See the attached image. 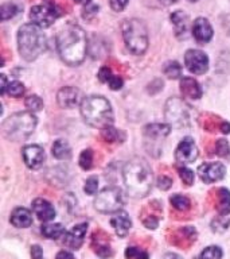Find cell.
<instances>
[{
	"label": "cell",
	"instance_id": "6da1fadb",
	"mask_svg": "<svg viewBox=\"0 0 230 259\" xmlns=\"http://www.w3.org/2000/svg\"><path fill=\"white\" fill-rule=\"evenodd\" d=\"M56 49L65 64L80 65L88 53V38L84 28L76 23H68L56 35Z\"/></svg>",
	"mask_w": 230,
	"mask_h": 259
},
{
	"label": "cell",
	"instance_id": "7a4b0ae2",
	"mask_svg": "<svg viewBox=\"0 0 230 259\" xmlns=\"http://www.w3.org/2000/svg\"><path fill=\"white\" fill-rule=\"evenodd\" d=\"M123 180L131 197H145L152 188V170L145 159L135 157L124 165Z\"/></svg>",
	"mask_w": 230,
	"mask_h": 259
},
{
	"label": "cell",
	"instance_id": "3957f363",
	"mask_svg": "<svg viewBox=\"0 0 230 259\" xmlns=\"http://www.w3.org/2000/svg\"><path fill=\"white\" fill-rule=\"evenodd\" d=\"M81 115L89 125L97 128L102 130L113 123L112 105L102 96L85 97L81 103Z\"/></svg>",
	"mask_w": 230,
	"mask_h": 259
},
{
	"label": "cell",
	"instance_id": "277c9868",
	"mask_svg": "<svg viewBox=\"0 0 230 259\" xmlns=\"http://www.w3.org/2000/svg\"><path fill=\"white\" fill-rule=\"evenodd\" d=\"M46 35L34 23L23 24L18 32V48L20 57L26 61H34L46 50Z\"/></svg>",
	"mask_w": 230,
	"mask_h": 259
},
{
	"label": "cell",
	"instance_id": "5b68a950",
	"mask_svg": "<svg viewBox=\"0 0 230 259\" xmlns=\"http://www.w3.org/2000/svg\"><path fill=\"white\" fill-rule=\"evenodd\" d=\"M38 119L32 112H16L8 116L2 124L4 137L12 142L26 141L36 127Z\"/></svg>",
	"mask_w": 230,
	"mask_h": 259
},
{
	"label": "cell",
	"instance_id": "8992f818",
	"mask_svg": "<svg viewBox=\"0 0 230 259\" xmlns=\"http://www.w3.org/2000/svg\"><path fill=\"white\" fill-rule=\"evenodd\" d=\"M125 46L135 56L144 54L148 49V30L140 19H127L121 26Z\"/></svg>",
	"mask_w": 230,
	"mask_h": 259
},
{
	"label": "cell",
	"instance_id": "52a82bcc",
	"mask_svg": "<svg viewBox=\"0 0 230 259\" xmlns=\"http://www.w3.org/2000/svg\"><path fill=\"white\" fill-rule=\"evenodd\" d=\"M193 108L179 97H171L165 103V119L178 127H190L193 123Z\"/></svg>",
	"mask_w": 230,
	"mask_h": 259
},
{
	"label": "cell",
	"instance_id": "ba28073f",
	"mask_svg": "<svg viewBox=\"0 0 230 259\" xmlns=\"http://www.w3.org/2000/svg\"><path fill=\"white\" fill-rule=\"evenodd\" d=\"M123 204V192L116 186H109L102 189L94 200V208L101 213H116L121 210Z\"/></svg>",
	"mask_w": 230,
	"mask_h": 259
},
{
	"label": "cell",
	"instance_id": "9c48e42d",
	"mask_svg": "<svg viewBox=\"0 0 230 259\" xmlns=\"http://www.w3.org/2000/svg\"><path fill=\"white\" fill-rule=\"evenodd\" d=\"M61 16V8L54 0H43V3L31 8L30 19L40 28L50 27Z\"/></svg>",
	"mask_w": 230,
	"mask_h": 259
},
{
	"label": "cell",
	"instance_id": "30bf717a",
	"mask_svg": "<svg viewBox=\"0 0 230 259\" xmlns=\"http://www.w3.org/2000/svg\"><path fill=\"white\" fill-rule=\"evenodd\" d=\"M185 65L190 73L201 76L209 69V57L201 50L190 49L185 54Z\"/></svg>",
	"mask_w": 230,
	"mask_h": 259
},
{
	"label": "cell",
	"instance_id": "8fae6325",
	"mask_svg": "<svg viewBox=\"0 0 230 259\" xmlns=\"http://www.w3.org/2000/svg\"><path fill=\"white\" fill-rule=\"evenodd\" d=\"M198 174L203 182L211 184V182L221 181L226 176V167L221 162H211V163H203L198 167Z\"/></svg>",
	"mask_w": 230,
	"mask_h": 259
},
{
	"label": "cell",
	"instance_id": "7c38bea8",
	"mask_svg": "<svg viewBox=\"0 0 230 259\" xmlns=\"http://www.w3.org/2000/svg\"><path fill=\"white\" fill-rule=\"evenodd\" d=\"M198 158V149L195 146L193 138H185L183 141L179 143L175 151V159L177 162L182 165H187V163H193Z\"/></svg>",
	"mask_w": 230,
	"mask_h": 259
},
{
	"label": "cell",
	"instance_id": "4fadbf2b",
	"mask_svg": "<svg viewBox=\"0 0 230 259\" xmlns=\"http://www.w3.org/2000/svg\"><path fill=\"white\" fill-rule=\"evenodd\" d=\"M88 231V224L86 223H81L77 224L76 227H73L72 230L68 231L64 236V244L72 250H78L82 243H84V238Z\"/></svg>",
	"mask_w": 230,
	"mask_h": 259
},
{
	"label": "cell",
	"instance_id": "5bb4252c",
	"mask_svg": "<svg viewBox=\"0 0 230 259\" xmlns=\"http://www.w3.org/2000/svg\"><path fill=\"white\" fill-rule=\"evenodd\" d=\"M43 149L38 145H28L23 149V161L27 167L35 170L42 166L44 161Z\"/></svg>",
	"mask_w": 230,
	"mask_h": 259
},
{
	"label": "cell",
	"instance_id": "9a60e30c",
	"mask_svg": "<svg viewBox=\"0 0 230 259\" xmlns=\"http://www.w3.org/2000/svg\"><path fill=\"white\" fill-rule=\"evenodd\" d=\"M193 35L198 44L205 45L213 38V27L205 18H197L193 23Z\"/></svg>",
	"mask_w": 230,
	"mask_h": 259
},
{
	"label": "cell",
	"instance_id": "2e32d148",
	"mask_svg": "<svg viewBox=\"0 0 230 259\" xmlns=\"http://www.w3.org/2000/svg\"><path fill=\"white\" fill-rule=\"evenodd\" d=\"M80 91L74 87H64L56 93V101L61 108H73L78 104Z\"/></svg>",
	"mask_w": 230,
	"mask_h": 259
},
{
	"label": "cell",
	"instance_id": "e0dca14e",
	"mask_svg": "<svg viewBox=\"0 0 230 259\" xmlns=\"http://www.w3.org/2000/svg\"><path fill=\"white\" fill-rule=\"evenodd\" d=\"M32 210H34V213H35V216H38L40 222L43 223L51 222L55 218L54 206L44 198H35L32 201Z\"/></svg>",
	"mask_w": 230,
	"mask_h": 259
},
{
	"label": "cell",
	"instance_id": "ac0fdd59",
	"mask_svg": "<svg viewBox=\"0 0 230 259\" xmlns=\"http://www.w3.org/2000/svg\"><path fill=\"white\" fill-rule=\"evenodd\" d=\"M171 22L175 27V34L179 39H186L189 36L190 18L185 11L178 10L171 14Z\"/></svg>",
	"mask_w": 230,
	"mask_h": 259
},
{
	"label": "cell",
	"instance_id": "d6986e66",
	"mask_svg": "<svg viewBox=\"0 0 230 259\" xmlns=\"http://www.w3.org/2000/svg\"><path fill=\"white\" fill-rule=\"evenodd\" d=\"M110 224H112L114 232L120 238L127 236V234L131 230V227H132V222H131L128 213L125 210H119V212L113 214L112 219H110Z\"/></svg>",
	"mask_w": 230,
	"mask_h": 259
},
{
	"label": "cell",
	"instance_id": "ffe728a7",
	"mask_svg": "<svg viewBox=\"0 0 230 259\" xmlns=\"http://www.w3.org/2000/svg\"><path fill=\"white\" fill-rule=\"evenodd\" d=\"M169 133H171V125L169 124L153 123V124H148L144 127V137L147 138V141H161V139H164Z\"/></svg>",
	"mask_w": 230,
	"mask_h": 259
},
{
	"label": "cell",
	"instance_id": "44dd1931",
	"mask_svg": "<svg viewBox=\"0 0 230 259\" xmlns=\"http://www.w3.org/2000/svg\"><path fill=\"white\" fill-rule=\"evenodd\" d=\"M181 91L183 96L198 100L202 97V88L198 84L197 80H194L191 77H183L181 80Z\"/></svg>",
	"mask_w": 230,
	"mask_h": 259
},
{
	"label": "cell",
	"instance_id": "7402d4cb",
	"mask_svg": "<svg viewBox=\"0 0 230 259\" xmlns=\"http://www.w3.org/2000/svg\"><path fill=\"white\" fill-rule=\"evenodd\" d=\"M10 222L16 228H27L32 224V214L27 208H16L11 213Z\"/></svg>",
	"mask_w": 230,
	"mask_h": 259
},
{
	"label": "cell",
	"instance_id": "603a6c76",
	"mask_svg": "<svg viewBox=\"0 0 230 259\" xmlns=\"http://www.w3.org/2000/svg\"><path fill=\"white\" fill-rule=\"evenodd\" d=\"M51 153L56 159H69L72 157V149H70L68 142L64 141V139H58V141L54 142Z\"/></svg>",
	"mask_w": 230,
	"mask_h": 259
},
{
	"label": "cell",
	"instance_id": "cb8c5ba5",
	"mask_svg": "<svg viewBox=\"0 0 230 259\" xmlns=\"http://www.w3.org/2000/svg\"><path fill=\"white\" fill-rule=\"evenodd\" d=\"M218 213L219 216H227L230 213V190L222 188L219 189V194H218Z\"/></svg>",
	"mask_w": 230,
	"mask_h": 259
},
{
	"label": "cell",
	"instance_id": "d4e9b609",
	"mask_svg": "<svg viewBox=\"0 0 230 259\" xmlns=\"http://www.w3.org/2000/svg\"><path fill=\"white\" fill-rule=\"evenodd\" d=\"M42 234L47 239H60L61 236H65L66 231L62 224H44L42 226Z\"/></svg>",
	"mask_w": 230,
	"mask_h": 259
},
{
	"label": "cell",
	"instance_id": "484cf974",
	"mask_svg": "<svg viewBox=\"0 0 230 259\" xmlns=\"http://www.w3.org/2000/svg\"><path fill=\"white\" fill-rule=\"evenodd\" d=\"M93 247H94V252L101 258H106L112 255V250L109 247L108 242H102L100 238H96V235H93Z\"/></svg>",
	"mask_w": 230,
	"mask_h": 259
},
{
	"label": "cell",
	"instance_id": "4316f807",
	"mask_svg": "<svg viewBox=\"0 0 230 259\" xmlns=\"http://www.w3.org/2000/svg\"><path fill=\"white\" fill-rule=\"evenodd\" d=\"M163 72H164V74L168 78L177 80V78H179L182 76V66L177 61H168V62H165Z\"/></svg>",
	"mask_w": 230,
	"mask_h": 259
},
{
	"label": "cell",
	"instance_id": "83f0119b",
	"mask_svg": "<svg viewBox=\"0 0 230 259\" xmlns=\"http://www.w3.org/2000/svg\"><path fill=\"white\" fill-rule=\"evenodd\" d=\"M169 201H171V205L178 210H187L191 205V202H190L189 197H186L183 194H172L171 198H169Z\"/></svg>",
	"mask_w": 230,
	"mask_h": 259
},
{
	"label": "cell",
	"instance_id": "f1b7e54d",
	"mask_svg": "<svg viewBox=\"0 0 230 259\" xmlns=\"http://www.w3.org/2000/svg\"><path fill=\"white\" fill-rule=\"evenodd\" d=\"M24 104H26V107H27L30 112H38V111L43 108V100L38 95L28 96L26 99V101H24Z\"/></svg>",
	"mask_w": 230,
	"mask_h": 259
},
{
	"label": "cell",
	"instance_id": "f546056e",
	"mask_svg": "<svg viewBox=\"0 0 230 259\" xmlns=\"http://www.w3.org/2000/svg\"><path fill=\"white\" fill-rule=\"evenodd\" d=\"M120 131L112 127V125H106V127L101 130V137L104 138L106 142H119L120 141Z\"/></svg>",
	"mask_w": 230,
	"mask_h": 259
},
{
	"label": "cell",
	"instance_id": "4dcf8cb0",
	"mask_svg": "<svg viewBox=\"0 0 230 259\" xmlns=\"http://www.w3.org/2000/svg\"><path fill=\"white\" fill-rule=\"evenodd\" d=\"M19 12V7L14 3H6L0 8V14H2V20H8L14 18Z\"/></svg>",
	"mask_w": 230,
	"mask_h": 259
},
{
	"label": "cell",
	"instance_id": "1f68e13d",
	"mask_svg": "<svg viewBox=\"0 0 230 259\" xmlns=\"http://www.w3.org/2000/svg\"><path fill=\"white\" fill-rule=\"evenodd\" d=\"M6 93H8L11 97L23 96L24 85L22 82H19V81H11V82H8Z\"/></svg>",
	"mask_w": 230,
	"mask_h": 259
},
{
	"label": "cell",
	"instance_id": "d6a6232c",
	"mask_svg": "<svg viewBox=\"0 0 230 259\" xmlns=\"http://www.w3.org/2000/svg\"><path fill=\"white\" fill-rule=\"evenodd\" d=\"M201 259H222V250L218 246H209L201 252Z\"/></svg>",
	"mask_w": 230,
	"mask_h": 259
},
{
	"label": "cell",
	"instance_id": "836d02e7",
	"mask_svg": "<svg viewBox=\"0 0 230 259\" xmlns=\"http://www.w3.org/2000/svg\"><path fill=\"white\" fill-rule=\"evenodd\" d=\"M80 166L82 167L84 170H89L92 169L93 166V151L90 149H86L84 150L80 155Z\"/></svg>",
	"mask_w": 230,
	"mask_h": 259
},
{
	"label": "cell",
	"instance_id": "e575fe53",
	"mask_svg": "<svg viewBox=\"0 0 230 259\" xmlns=\"http://www.w3.org/2000/svg\"><path fill=\"white\" fill-rule=\"evenodd\" d=\"M125 258L127 259H148V254L145 251L137 248V247H128L125 250Z\"/></svg>",
	"mask_w": 230,
	"mask_h": 259
},
{
	"label": "cell",
	"instance_id": "d590c367",
	"mask_svg": "<svg viewBox=\"0 0 230 259\" xmlns=\"http://www.w3.org/2000/svg\"><path fill=\"white\" fill-rule=\"evenodd\" d=\"M229 224H230V218L226 220V216H219L218 219H215L213 222V231L215 232H223L229 228Z\"/></svg>",
	"mask_w": 230,
	"mask_h": 259
},
{
	"label": "cell",
	"instance_id": "8d00e7d4",
	"mask_svg": "<svg viewBox=\"0 0 230 259\" xmlns=\"http://www.w3.org/2000/svg\"><path fill=\"white\" fill-rule=\"evenodd\" d=\"M97 189H98V180L97 177H89L86 181H85L84 190L86 194H96Z\"/></svg>",
	"mask_w": 230,
	"mask_h": 259
},
{
	"label": "cell",
	"instance_id": "74e56055",
	"mask_svg": "<svg viewBox=\"0 0 230 259\" xmlns=\"http://www.w3.org/2000/svg\"><path fill=\"white\" fill-rule=\"evenodd\" d=\"M179 176H181L182 181L185 182L186 185H193L194 184V171L193 170H190L189 167H181L179 169Z\"/></svg>",
	"mask_w": 230,
	"mask_h": 259
},
{
	"label": "cell",
	"instance_id": "f35d334b",
	"mask_svg": "<svg viewBox=\"0 0 230 259\" xmlns=\"http://www.w3.org/2000/svg\"><path fill=\"white\" fill-rule=\"evenodd\" d=\"M215 150H217L218 155H222V157H225L229 153V145H227V142L225 139H219L217 142V145H215Z\"/></svg>",
	"mask_w": 230,
	"mask_h": 259
},
{
	"label": "cell",
	"instance_id": "ab89813d",
	"mask_svg": "<svg viewBox=\"0 0 230 259\" xmlns=\"http://www.w3.org/2000/svg\"><path fill=\"white\" fill-rule=\"evenodd\" d=\"M157 186L161 190H168L172 186V180L169 177H165V176H160L157 178Z\"/></svg>",
	"mask_w": 230,
	"mask_h": 259
},
{
	"label": "cell",
	"instance_id": "60d3db41",
	"mask_svg": "<svg viewBox=\"0 0 230 259\" xmlns=\"http://www.w3.org/2000/svg\"><path fill=\"white\" fill-rule=\"evenodd\" d=\"M109 84V88L113 89V91H119V89L123 88V84H124V81H123V78L119 76H114L113 74L112 78L108 81Z\"/></svg>",
	"mask_w": 230,
	"mask_h": 259
},
{
	"label": "cell",
	"instance_id": "b9f144b4",
	"mask_svg": "<svg viewBox=\"0 0 230 259\" xmlns=\"http://www.w3.org/2000/svg\"><path fill=\"white\" fill-rule=\"evenodd\" d=\"M113 73L112 70L109 68H106V66H104V68L100 69V72H98V78H100L101 82H106L108 84V81L112 78Z\"/></svg>",
	"mask_w": 230,
	"mask_h": 259
},
{
	"label": "cell",
	"instance_id": "7bdbcfd3",
	"mask_svg": "<svg viewBox=\"0 0 230 259\" xmlns=\"http://www.w3.org/2000/svg\"><path fill=\"white\" fill-rule=\"evenodd\" d=\"M128 2H129V0H109V3H110V7H112L113 11H116V12L123 11V10L127 7Z\"/></svg>",
	"mask_w": 230,
	"mask_h": 259
},
{
	"label": "cell",
	"instance_id": "ee69618b",
	"mask_svg": "<svg viewBox=\"0 0 230 259\" xmlns=\"http://www.w3.org/2000/svg\"><path fill=\"white\" fill-rule=\"evenodd\" d=\"M31 256H32V259H44L43 251H42L40 246L35 244V246L31 247Z\"/></svg>",
	"mask_w": 230,
	"mask_h": 259
},
{
	"label": "cell",
	"instance_id": "f6af8a7d",
	"mask_svg": "<svg viewBox=\"0 0 230 259\" xmlns=\"http://www.w3.org/2000/svg\"><path fill=\"white\" fill-rule=\"evenodd\" d=\"M55 259H74L73 254H70L69 251H60L58 254H56Z\"/></svg>",
	"mask_w": 230,
	"mask_h": 259
},
{
	"label": "cell",
	"instance_id": "bcb514c9",
	"mask_svg": "<svg viewBox=\"0 0 230 259\" xmlns=\"http://www.w3.org/2000/svg\"><path fill=\"white\" fill-rule=\"evenodd\" d=\"M0 78H2V87H0V93L2 95H6V89H7V78H6V74H2L0 76Z\"/></svg>",
	"mask_w": 230,
	"mask_h": 259
},
{
	"label": "cell",
	"instance_id": "7dc6e473",
	"mask_svg": "<svg viewBox=\"0 0 230 259\" xmlns=\"http://www.w3.org/2000/svg\"><path fill=\"white\" fill-rule=\"evenodd\" d=\"M221 131L223 134H230V123H222L221 124Z\"/></svg>",
	"mask_w": 230,
	"mask_h": 259
},
{
	"label": "cell",
	"instance_id": "c3c4849f",
	"mask_svg": "<svg viewBox=\"0 0 230 259\" xmlns=\"http://www.w3.org/2000/svg\"><path fill=\"white\" fill-rule=\"evenodd\" d=\"M164 259H183L181 256V255H178V254H172V252H169V254H167L164 256Z\"/></svg>",
	"mask_w": 230,
	"mask_h": 259
},
{
	"label": "cell",
	"instance_id": "681fc988",
	"mask_svg": "<svg viewBox=\"0 0 230 259\" xmlns=\"http://www.w3.org/2000/svg\"><path fill=\"white\" fill-rule=\"evenodd\" d=\"M161 3L163 4H165V6H171V4H174V3H177L178 0H160Z\"/></svg>",
	"mask_w": 230,
	"mask_h": 259
},
{
	"label": "cell",
	"instance_id": "f907efd6",
	"mask_svg": "<svg viewBox=\"0 0 230 259\" xmlns=\"http://www.w3.org/2000/svg\"><path fill=\"white\" fill-rule=\"evenodd\" d=\"M78 4H90V0H74Z\"/></svg>",
	"mask_w": 230,
	"mask_h": 259
},
{
	"label": "cell",
	"instance_id": "816d5d0a",
	"mask_svg": "<svg viewBox=\"0 0 230 259\" xmlns=\"http://www.w3.org/2000/svg\"><path fill=\"white\" fill-rule=\"evenodd\" d=\"M189 2H191V3H194V2H198V0H189Z\"/></svg>",
	"mask_w": 230,
	"mask_h": 259
}]
</instances>
